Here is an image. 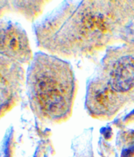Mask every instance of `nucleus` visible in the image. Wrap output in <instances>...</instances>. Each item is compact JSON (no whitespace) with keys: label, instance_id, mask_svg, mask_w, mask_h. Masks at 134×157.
<instances>
[{"label":"nucleus","instance_id":"5","mask_svg":"<svg viewBox=\"0 0 134 157\" xmlns=\"http://www.w3.org/2000/svg\"><path fill=\"white\" fill-rule=\"evenodd\" d=\"M116 91L123 93L134 86V58L124 56L114 65L109 81Z\"/></svg>","mask_w":134,"mask_h":157},{"label":"nucleus","instance_id":"2","mask_svg":"<svg viewBox=\"0 0 134 157\" xmlns=\"http://www.w3.org/2000/svg\"><path fill=\"white\" fill-rule=\"evenodd\" d=\"M78 7L72 15L69 16L67 25H63V34L68 32V36L63 37V42L69 44H83L90 43L95 45L102 43L103 37L110 36L115 26L117 17H115L108 7L111 2H84ZM118 21V20H117Z\"/></svg>","mask_w":134,"mask_h":157},{"label":"nucleus","instance_id":"1","mask_svg":"<svg viewBox=\"0 0 134 157\" xmlns=\"http://www.w3.org/2000/svg\"><path fill=\"white\" fill-rule=\"evenodd\" d=\"M40 58L30 75L32 99L43 115L58 119L70 110L74 90L72 73L62 62Z\"/></svg>","mask_w":134,"mask_h":157},{"label":"nucleus","instance_id":"4","mask_svg":"<svg viewBox=\"0 0 134 157\" xmlns=\"http://www.w3.org/2000/svg\"><path fill=\"white\" fill-rule=\"evenodd\" d=\"M1 51L9 58L27 61L31 51L25 33L13 24L2 28Z\"/></svg>","mask_w":134,"mask_h":157},{"label":"nucleus","instance_id":"3","mask_svg":"<svg viewBox=\"0 0 134 157\" xmlns=\"http://www.w3.org/2000/svg\"><path fill=\"white\" fill-rule=\"evenodd\" d=\"M109 82H98L89 88L86 105L93 115L105 116L113 114L121 105V94Z\"/></svg>","mask_w":134,"mask_h":157}]
</instances>
